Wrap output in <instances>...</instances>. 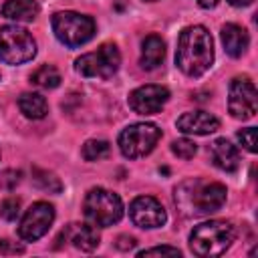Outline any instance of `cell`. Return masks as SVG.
<instances>
[{"instance_id": "obj_27", "label": "cell", "mask_w": 258, "mask_h": 258, "mask_svg": "<svg viewBox=\"0 0 258 258\" xmlns=\"http://www.w3.org/2000/svg\"><path fill=\"white\" fill-rule=\"evenodd\" d=\"M181 252L173 246H155V248H147V250H141L137 256L139 258H145V256H179Z\"/></svg>"}, {"instance_id": "obj_3", "label": "cell", "mask_w": 258, "mask_h": 258, "mask_svg": "<svg viewBox=\"0 0 258 258\" xmlns=\"http://www.w3.org/2000/svg\"><path fill=\"white\" fill-rule=\"evenodd\" d=\"M236 240V228L226 220H210L196 226L189 234V248L196 256L214 258L224 254Z\"/></svg>"}, {"instance_id": "obj_14", "label": "cell", "mask_w": 258, "mask_h": 258, "mask_svg": "<svg viewBox=\"0 0 258 258\" xmlns=\"http://www.w3.org/2000/svg\"><path fill=\"white\" fill-rule=\"evenodd\" d=\"M177 129L187 135H210L220 129V119L208 111H189L177 119Z\"/></svg>"}, {"instance_id": "obj_32", "label": "cell", "mask_w": 258, "mask_h": 258, "mask_svg": "<svg viewBox=\"0 0 258 258\" xmlns=\"http://www.w3.org/2000/svg\"><path fill=\"white\" fill-rule=\"evenodd\" d=\"M147 2H155V0H147Z\"/></svg>"}, {"instance_id": "obj_21", "label": "cell", "mask_w": 258, "mask_h": 258, "mask_svg": "<svg viewBox=\"0 0 258 258\" xmlns=\"http://www.w3.org/2000/svg\"><path fill=\"white\" fill-rule=\"evenodd\" d=\"M32 179H34V183H36L42 191H48V194H60V191H62L60 179H58L52 171H48V169L32 167Z\"/></svg>"}, {"instance_id": "obj_18", "label": "cell", "mask_w": 258, "mask_h": 258, "mask_svg": "<svg viewBox=\"0 0 258 258\" xmlns=\"http://www.w3.org/2000/svg\"><path fill=\"white\" fill-rule=\"evenodd\" d=\"M40 6L36 0H6L2 4V16L16 22H30L38 16Z\"/></svg>"}, {"instance_id": "obj_29", "label": "cell", "mask_w": 258, "mask_h": 258, "mask_svg": "<svg viewBox=\"0 0 258 258\" xmlns=\"http://www.w3.org/2000/svg\"><path fill=\"white\" fill-rule=\"evenodd\" d=\"M135 244H137V240L133 236H119L115 242V246L119 250H131V248H135Z\"/></svg>"}, {"instance_id": "obj_31", "label": "cell", "mask_w": 258, "mask_h": 258, "mask_svg": "<svg viewBox=\"0 0 258 258\" xmlns=\"http://www.w3.org/2000/svg\"><path fill=\"white\" fill-rule=\"evenodd\" d=\"M202 8H214L216 4H218V0H196Z\"/></svg>"}, {"instance_id": "obj_25", "label": "cell", "mask_w": 258, "mask_h": 258, "mask_svg": "<svg viewBox=\"0 0 258 258\" xmlns=\"http://www.w3.org/2000/svg\"><path fill=\"white\" fill-rule=\"evenodd\" d=\"M238 141L244 145L246 151L250 153H256V127H246L242 131H238Z\"/></svg>"}, {"instance_id": "obj_12", "label": "cell", "mask_w": 258, "mask_h": 258, "mask_svg": "<svg viewBox=\"0 0 258 258\" xmlns=\"http://www.w3.org/2000/svg\"><path fill=\"white\" fill-rule=\"evenodd\" d=\"M129 218L139 228H159L165 224V208L151 196H137L129 206Z\"/></svg>"}, {"instance_id": "obj_28", "label": "cell", "mask_w": 258, "mask_h": 258, "mask_svg": "<svg viewBox=\"0 0 258 258\" xmlns=\"http://www.w3.org/2000/svg\"><path fill=\"white\" fill-rule=\"evenodd\" d=\"M22 252H24V246L22 244L12 242V240H6V238L0 240V254L10 256V254H22Z\"/></svg>"}, {"instance_id": "obj_4", "label": "cell", "mask_w": 258, "mask_h": 258, "mask_svg": "<svg viewBox=\"0 0 258 258\" xmlns=\"http://www.w3.org/2000/svg\"><path fill=\"white\" fill-rule=\"evenodd\" d=\"M83 214L95 228H109L123 218V202L117 194L105 187H93L85 196Z\"/></svg>"}, {"instance_id": "obj_16", "label": "cell", "mask_w": 258, "mask_h": 258, "mask_svg": "<svg viewBox=\"0 0 258 258\" xmlns=\"http://www.w3.org/2000/svg\"><path fill=\"white\" fill-rule=\"evenodd\" d=\"M222 44H224V50L232 56V58H238L246 52L248 44H250V36L246 32V28H242L240 24H234V22H228L222 26Z\"/></svg>"}, {"instance_id": "obj_30", "label": "cell", "mask_w": 258, "mask_h": 258, "mask_svg": "<svg viewBox=\"0 0 258 258\" xmlns=\"http://www.w3.org/2000/svg\"><path fill=\"white\" fill-rule=\"evenodd\" d=\"M254 0H228V4L236 6V8H242V6H250Z\"/></svg>"}, {"instance_id": "obj_23", "label": "cell", "mask_w": 258, "mask_h": 258, "mask_svg": "<svg viewBox=\"0 0 258 258\" xmlns=\"http://www.w3.org/2000/svg\"><path fill=\"white\" fill-rule=\"evenodd\" d=\"M196 151H198V145L191 139L181 137V139H175L171 143V153L177 155V157H181V159H191L196 155Z\"/></svg>"}, {"instance_id": "obj_5", "label": "cell", "mask_w": 258, "mask_h": 258, "mask_svg": "<svg viewBox=\"0 0 258 258\" xmlns=\"http://www.w3.org/2000/svg\"><path fill=\"white\" fill-rule=\"evenodd\" d=\"M52 32L69 48H77L87 44L95 36V20L87 14H79L73 10H62L52 14Z\"/></svg>"}, {"instance_id": "obj_9", "label": "cell", "mask_w": 258, "mask_h": 258, "mask_svg": "<svg viewBox=\"0 0 258 258\" xmlns=\"http://www.w3.org/2000/svg\"><path fill=\"white\" fill-rule=\"evenodd\" d=\"M228 111L234 119H240V121H248L256 115L258 93H256V85L248 77H236L230 83Z\"/></svg>"}, {"instance_id": "obj_13", "label": "cell", "mask_w": 258, "mask_h": 258, "mask_svg": "<svg viewBox=\"0 0 258 258\" xmlns=\"http://www.w3.org/2000/svg\"><path fill=\"white\" fill-rule=\"evenodd\" d=\"M56 242H58L56 248L62 242H73L75 248H79L83 252H93L99 246L101 238H99V232H97V228L93 224L91 226L89 224H69L60 232V236L56 238Z\"/></svg>"}, {"instance_id": "obj_20", "label": "cell", "mask_w": 258, "mask_h": 258, "mask_svg": "<svg viewBox=\"0 0 258 258\" xmlns=\"http://www.w3.org/2000/svg\"><path fill=\"white\" fill-rule=\"evenodd\" d=\"M30 83L40 89H56L60 85V73L54 64H42L30 75Z\"/></svg>"}, {"instance_id": "obj_15", "label": "cell", "mask_w": 258, "mask_h": 258, "mask_svg": "<svg viewBox=\"0 0 258 258\" xmlns=\"http://www.w3.org/2000/svg\"><path fill=\"white\" fill-rule=\"evenodd\" d=\"M210 157H212V163L222 169V171H236L238 165H240V153L236 149V145H232L226 137L222 139H216L212 145H210Z\"/></svg>"}, {"instance_id": "obj_8", "label": "cell", "mask_w": 258, "mask_h": 258, "mask_svg": "<svg viewBox=\"0 0 258 258\" xmlns=\"http://www.w3.org/2000/svg\"><path fill=\"white\" fill-rule=\"evenodd\" d=\"M159 139L161 129L155 123H131L119 133V149L127 159H139L149 155Z\"/></svg>"}, {"instance_id": "obj_10", "label": "cell", "mask_w": 258, "mask_h": 258, "mask_svg": "<svg viewBox=\"0 0 258 258\" xmlns=\"http://www.w3.org/2000/svg\"><path fill=\"white\" fill-rule=\"evenodd\" d=\"M54 222V208L48 202H34L18 224V236L26 242L42 238Z\"/></svg>"}, {"instance_id": "obj_19", "label": "cell", "mask_w": 258, "mask_h": 258, "mask_svg": "<svg viewBox=\"0 0 258 258\" xmlns=\"http://www.w3.org/2000/svg\"><path fill=\"white\" fill-rule=\"evenodd\" d=\"M18 109L28 119H42L48 113V103L40 93H22L18 97Z\"/></svg>"}, {"instance_id": "obj_6", "label": "cell", "mask_w": 258, "mask_h": 258, "mask_svg": "<svg viewBox=\"0 0 258 258\" xmlns=\"http://www.w3.org/2000/svg\"><path fill=\"white\" fill-rule=\"evenodd\" d=\"M36 54V40L18 24L0 26V60L6 64H22Z\"/></svg>"}, {"instance_id": "obj_26", "label": "cell", "mask_w": 258, "mask_h": 258, "mask_svg": "<svg viewBox=\"0 0 258 258\" xmlns=\"http://www.w3.org/2000/svg\"><path fill=\"white\" fill-rule=\"evenodd\" d=\"M22 179V171L20 169H6L0 175V185L6 189H14Z\"/></svg>"}, {"instance_id": "obj_11", "label": "cell", "mask_w": 258, "mask_h": 258, "mask_svg": "<svg viewBox=\"0 0 258 258\" xmlns=\"http://www.w3.org/2000/svg\"><path fill=\"white\" fill-rule=\"evenodd\" d=\"M169 99V91L167 87L161 85H143L137 87L135 91L129 93V107L137 113V115H155L163 109V105Z\"/></svg>"}, {"instance_id": "obj_7", "label": "cell", "mask_w": 258, "mask_h": 258, "mask_svg": "<svg viewBox=\"0 0 258 258\" xmlns=\"http://www.w3.org/2000/svg\"><path fill=\"white\" fill-rule=\"evenodd\" d=\"M121 64L117 44L105 42L93 52H85L75 60V69L85 79H111Z\"/></svg>"}, {"instance_id": "obj_1", "label": "cell", "mask_w": 258, "mask_h": 258, "mask_svg": "<svg viewBox=\"0 0 258 258\" xmlns=\"http://www.w3.org/2000/svg\"><path fill=\"white\" fill-rule=\"evenodd\" d=\"M214 62V40L206 26H187L179 32L175 64L187 77H202Z\"/></svg>"}, {"instance_id": "obj_2", "label": "cell", "mask_w": 258, "mask_h": 258, "mask_svg": "<svg viewBox=\"0 0 258 258\" xmlns=\"http://www.w3.org/2000/svg\"><path fill=\"white\" fill-rule=\"evenodd\" d=\"M226 187L218 181L202 183V181H187L179 189H175V204L185 214L191 216H206L218 212L226 204Z\"/></svg>"}, {"instance_id": "obj_22", "label": "cell", "mask_w": 258, "mask_h": 258, "mask_svg": "<svg viewBox=\"0 0 258 258\" xmlns=\"http://www.w3.org/2000/svg\"><path fill=\"white\" fill-rule=\"evenodd\" d=\"M111 153V145L105 139H89L83 145V157L87 161H101Z\"/></svg>"}, {"instance_id": "obj_17", "label": "cell", "mask_w": 258, "mask_h": 258, "mask_svg": "<svg viewBox=\"0 0 258 258\" xmlns=\"http://www.w3.org/2000/svg\"><path fill=\"white\" fill-rule=\"evenodd\" d=\"M165 56V42L159 34H149L143 38L141 42V58H139V64L145 69V71H153L161 64Z\"/></svg>"}, {"instance_id": "obj_24", "label": "cell", "mask_w": 258, "mask_h": 258, "mask_svg": "<svg viewBox=\"0 0 258 258\" xmlns=\"http://www.w3.org/2000/svg\"><path fill=\"white\" fill-rule=\"evenodd\" d=\"M20 214V200L18 198H6L2 204H0V216L8 222L16 220Z\"/></svg>"}]
</instances>
